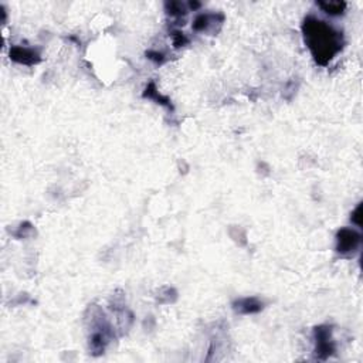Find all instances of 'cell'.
I'll list each match as a JSON object with an SVG mask.
<instances>
[{
  "mask_svg": "<svg viewBox=\"0 0 363 363\" xmlns=\"http://www.w3.org/2000/svg\"><path fill=\"white\" fill-rule=\"evenodd\" d=\"M304 40L319 65H326L343 49V34L326 21L308 16L302 23Z\"/></svg>",
  "mask_w": 363,
  "mask_h": 363,
  "instance_id": "6da1fadb",
  "label": "cell"
},
{
  "mask_svg": "<svg viewBox=\"0 0 363 363\" xmlns=\"http://www.w3.org/2000/svg\"><path fill=\"white\" fill-rule=\"evenodd\" d=\"M361 244V234L352 228H341L336 234V251L348 254L358 250Z\"/></svg>",
  "mask_w": 363,
  "mask_h": 363,
  "instance_id": "7a4b0ae2",
  "label": "cell"
},
{
  "mask_svg": "<svg viewBox=\"0 0 363 363\" xmlns=\"http://www.w3.org/2000/svg\"><path fill=\"white\" fill-rule=\"evenodd\" d=\"M332 329L329 326H318L315 328V339H316V356L319 359H326L335 352V345L331 339Z\"/></svg>",
  "mask_w": 363,
  "mask_h": 363,
  "instance_id": "3957f363",
  "label": "cell"
},
{
  "mask_svg": "<svg viewBox=\"0 0 363 363\" xmlns=\"http://www.w3.org/2000/svg\"><path fill=\"white\" fill-rule=\"evenodd\" d=\"M10 58L13 61L19 62V64L33 65V64H37L40 61V54L33 49L14 46L10 49Z\"/></svg>",
  "mask_w": 363,
  "mask_h": 363,
  "instance_id": "277c9868",
  "label": "cell"
},
{
  "mask_svg": "<svg viewBox=\"0 0 363 363\" xmlns=\"http://www.w3.org/2000/svg\"><path fill=\"white\" fill-rule=\"evenodd\" d=\"M234 310L240 313H257L262 310V302L254 297L243 298V300L234 302Z\"/></svg>",
  "mask_w": 363,
  "mask_h": 363,
  "instance_id": "5b68a950",
  "label": "cell"
},
{
  "mask_svg": "<svg viewBox=\"0 0 363 363\" xmlns=\"http://www.w3.org/2000/svg\"><path fill=\"white\" fill-rule=\"evenodd\" d=\"M221 14H208V13H202L199 14L195 21H193V29L196 31H205L207 30L208 26H211L217 17H220Z\"/></svg>",
  "mask_w": 363,
  "mask_h": 363,
  "instance_id": "8992f818",
  "label": "cell"
},
{
  "mask_svg": "<svg viewBox=\"0 0 363 363\" xmlns=\"http://www.w3.org/2000/svg\"><path fill=\"white\" fill-rule=\"evenodd\" d=\"M318 6L322 10L331 16H338L342 14L345 9H346V3L343 1H329V3H318Z\"/></svg>",
  "mask_w": 363,
  "mask_h": 363,
  "instance_id": "52a82bcc",
  "label": "cell"
},
{
  "mask_svg": "<svg viewBox=\"0 0 363 363\" xmlns=\"http://www.w3.org/2000/svg\"><path fill=\"white\" fill-rule=\"evenodd\" d=\"M144 95L148 97V98H154V100L157 101V104L165 105V106H167L169 109H172V104H170V101H169L167 98H165V97H162L160 94L156 91V87L154 83H151L149 85H148V87H146L145 94H144Z\"/></svg>",
  "mask_w": 363,
  "mask_h": 363,
  "instance_id": "ba28073f",
  "label": "cell"
},
{
  "mask_svg": "<svg viewBox=\"0 0 363 363\" xmlns=\"http://www.w3.org/2000/svg\"><path fill=\"white\" fill-rule=\"evenodd\" d=\"M165 7H166L167 13L172 14V16H182V14H186V9H185V6H183L180 1H170V3H166Z\"/></svg>",
  "mask_w": 363,
  "mask_h": 363,
  "instance_id": "9c48e42d",
  "label": "cell"
},
{
  "mask_svg": "<svg viewBox=\"0 0 363 363\" xmlns=\"http://www.w3.org/2000/svg\"><path fill=\"white\" fill-rule=\"evenodd\" d=\"M187 37L182 33V31H173V46L175 47H182L187 44Z\"/></svg>",
  "mask_w": 363,
  "mask_h": 363,
  "instance_id": "30bf717a",
  "label": "cell"
},
{
  "mask_svg": "<svg viewBox=\"0 0 363 363\" xmlns=\"http://www.w3.org/2000/svg\"><path fill=\"white\" fill-rule=\"evenodd\" d=\"M362 214V205H359L356 210L353 211V216H352V221L355 224H358V226H362V220H361V216Z\"/></svg>",
  "mask_w": 363,
  "mask_h": 363,
  "instance_id": "8fae6325",
  "label": "cell"
},
{
  "mask_svg": "<svg viewBox=\"0 0 363 363\" xmlns=\"http://www.w3.org/2000/svg\"><path fill=\"white\" fill-rule=\"evenodd\" d=\"M146 55H148V58H151V60H154L155 62H163V54L162 52H146Z\"/></svg>",
  "mask_w": 363,
  "mask_h": 363,
  "instance_id": "7c38bea8",
  "label": "cell"
}]
</instances>
